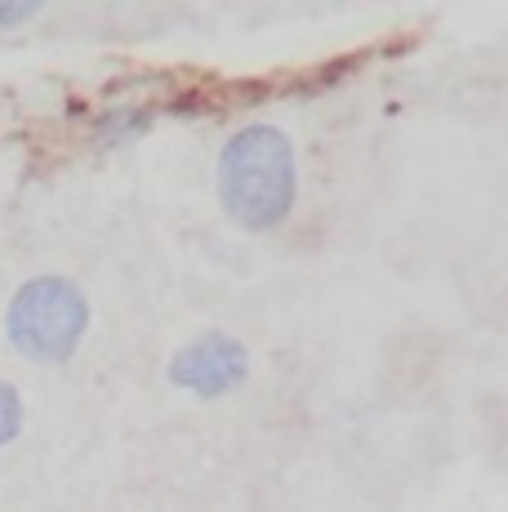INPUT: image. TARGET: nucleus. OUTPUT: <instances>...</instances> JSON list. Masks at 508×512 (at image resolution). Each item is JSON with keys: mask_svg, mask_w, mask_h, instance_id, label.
Masks as SVG:
<instances>
[{"mask_svg": "<svg viewBox=\"0 0 508 512\" xmlns=\"http://www.w3.org/2000/svg\"><path fill=\"white\" fill-rule=\"evenodd\" d=\"M18 428H23V401H18L14 383L0 379V446H9L18 437Z\"/></svg>", "mask_w": 508, "mask_h": 512, "instance_id": "4", "label": "nucleus"}, {"mask_svg": "<svg viewBox=\"0 0 508 512\" xmlns=\"http://www.w3.org/2000/svg\"><path fill=\"white\" fill-rule=\"evenodd\" d=\"M90 326V303L67 277H36L9 303V343L27 361H67Z\"/></svg>", "mask_w": 508, "mask_h": 512, "instance_id": "2", "label": "nucleus"}, {"mask_svg": "<svg viewBox=\"0 0 508 512\" xmlns=\"http://www.w3.org/2000/svg\"><path fill=\"white\" fill-rule=\"evenodd\" d=\"M36 0H0V27H18L27 18H36Z\"/></svg>", "mask_w": 508, "mask_h": 512, "instance_id": "6", "label": "nucleus"}, {"mask_svg": "<svg viewBox=\"0 0 508 512\" xmlns=\"http://www.w3.org/2000/svg\"><path fill=\"white\" fill-rule=\"evenodd\" d=\"M246 370H250V357L232 334H201L192 339L188 348H179V357L170 361V379L179 388L197 392V397H223V392L241 388L246 383Z\"/></svg>", "mask_w": 508, "mask_h": 512, "instance_id": "3", "label": "nucleus"}, {"mask_svg": "<svg viewBox=\"0 0 508 512\" xmlns=\"http://www.w3.org/2000/svg\"><path fill=\"white\" fill-rule=\"evenodd\" d=\"M148 125V116L143 112H107V121H103V143H125V139H134V134Z\"/></svg>", "mask_w": 508, "mask_h": 512, "instance_id": "5", "label": "nucleus"}, {"mask_svg": "<svg viewBox=\"0 0 508 512\" xmlns=\"http://www.w3.org/2000/svg\"><path fill=\"white\" fill-rule=\"evenodd\" d=\"M299 196L295 143L277 125H246L219 152V201L237 228L272 232Z\"/></svg>", "mask_w": 508, "mask_h": 512, "instance_id": "1", "label": "nucleus"}]
</instances>
